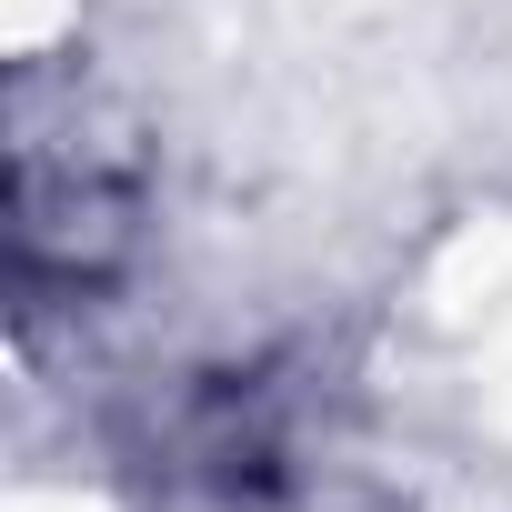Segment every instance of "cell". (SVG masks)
Here are the masks:
<instances>
[{"mask_svg": "<svg viewBox=\"0 0 512 512\" xmlns=\"http://www.w3.org/2000/svg\"><path fill=\"white\" fill-rule=\"evenodd\" d=\"M141 231V181L131 151L91 121L81 91L21 81L11 101V251H21V292H91L121 272V251Z\"/></svg>", "mask_w": 512, "mask_h": 512, "instance_id": "obj_1", "label": "cell"}]
</instances>
